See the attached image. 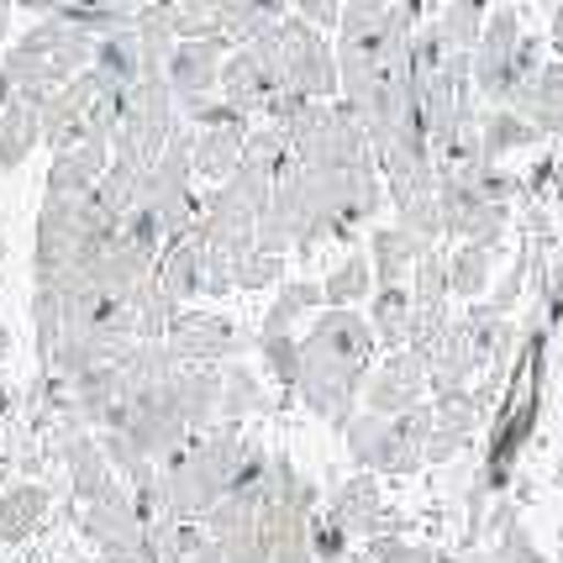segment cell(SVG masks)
<instances>
[{"mask_svg": "<svg viewBox=\"0 0 563 563\" xmlns=\"http://www.w3.org/2000/svg\"><path fill=\"white\" fill-rule=\"evenodd\" d=\"M274 37H279L285 90H295V96H317V100L338 96V48H327V37H321L317 22H306V16H279Z\"/></svg>", "mask_w": 563, "mask_h": 563, "instance_id": "1", "label": "cell"}, {"mask_svg": "<svg viewBox=\"0 0 563 563\" xmlns=\"http://www.w3.org/2000/svg\"><path fill=\"white\" fill-rule=\"evenodd\" d=\"M221 64H227V43L221 37H179L164 64V79H169L179 111H190L196 100L217 96L221 90Z\"/></svg>", "mask_w": 563, "mask_h": 563, "instance_id": "2", "label": "cell"}, {"mask_svg": "<svg viewBox=\"0 0 563 563\" xmlns=\"http://www.w3.org/2000/svg\"><path fill=\"white\" fill-rule=\"evenodd\" d=\"M516 43H521V16L511 5H500L485 32H479V48H474V90L490 100V106H506L511 96V58Z\"/></svg>", "mask_w": 563, "mask_h": 563, "instance_id": "3", "label": "cell"}, {"mask_svg": "<svg viewBox=\"0 0 563 563\" xmlns=\"http://www.w3.org/2000/svg\"><path fill=\"white\" fill-rule=\"evenodd\" d=\"M506 106H511L516 117H527L542 137L563 132V64H542L532 79H521V85H516Z\"/></svg>", "mask_w": 563, "mask_h": 563, "instance_id": "4", "label": "cell"}, {"mask_svg": "<svg viewBox=\"0 0 563 563\" xmlns=\"http://www.w3.org/2000/svg\"><path fill=\"white\" fill-rule=\"evenodd\" d=\"M253 117H227V122H211L196 132V174L206 179H232L238 164H243V147H247V132H253Z\"/></svg>", "mask_w": 563, "mask_h": 563, "instance_id": "5", "label": "cell"}, {"mask_svg": "<svg viewBox=\"0 0 563 563\" xmlns=\"http://www.w3.org/2000/svg\"><path fill=\"white\" fill-rule=\"evenodd\" d=\"M227 347H238L232 321H221V317H174V358H179V364L221 358Z\"/></svg>", "mask_w": 563, "mask_h": 563, "instance_id": "6", "label": "cell"}, {"mask_svg": "<svg viewBox=\"0 0 563 563\" xmlns=\"http://www.w3.org/2000/svg\"><path fill=\"white\" fill-rule=\"evenodd\" d=\"M427 238L411 232L406 221L400 227H385V232H374V274H379V285H400L406 274L417 269V258L427 253Z\"/></svg>", "mask_w": 563, "mask_h": 563, "instance_id": "7", "label": "cell"}, {"mask_svg": "<svg viewBox=\"0 0 563 563\" xmlns=\"http://www.w3.org/2000/svg\"><path fill=\"white\" fill-rule=\"evenodd\" d=\"M438 26L453 53H474L479 48V32H485V0H448L438 11Z\"/></svg>", "mask_w": 563, "mask_h": 563, "instance_id": "8", "label": "cell"}, {"mask_svg": "<svg viewBox=\"0 0 563 563\" xmlns=\"http://www.w3.org/2000/svg\"><path fill=\"white\" fill-rule=\"evenodd\" d=\"M411 321H417V295L400 290V285H385L379 306H374V332L385 343H411Z\"/></svg>", "mask_w": 563, "mask_h": 563, "instance_id": "9", "label": "cell"}, {"mask_svg": "<svg viewBox=\"0 0 563 563\" xmlns=\"http://www.w3.org/2000/svg\"><path fill=\"white\" fill-rule=\"evenodd\" d=\"M379 527V495L368 479H353L338 495V532H353V538H368Z\"/></svg>", "mask_w": 563, "mask_h": 563, "instance_id": "10", "label": "cell"}, {"mask_svg": "<svg viewBox=\"0 0 563 563\" xmlns=\"http://www.w3.org/2000/svg\"><path fill=\"white\" fill-rule=\"evenodd\" d=\"M448 274H453V290L459 295H479L485 279H490V243H464L453 253Z\"/></svg>", "mask_w": 563, "mask_h": 563, "instance_id": "11", "label": "cell"}, {"mask_svg": "<svg viewBox=\"0 0 563 563\" xmlns=\"http://www.w3.org/2000/svg\"><path fill=\"white\" fill-rule=\"evenodd\" d=\"M368 285H374V264L358 253V258H347L343 269L332 274L321 290H327V300H332V306H353V300H364V295H368Z\"/></svg>", "mask_w": 563, "mask_h": 563, "instance_id": "12", "label": "cell"}, {"mask_svg": "<svg viewBox=\"0 0 563 563\" xmlns=\"http://www.w3.org/2000/svg\"><path fill=\"white\" fill-rule=\"evenodd\" d=\"M317 300H321V290H317V285H290V290L279 295V306H274L269 332H285V327H290V321L300 317L306 306H317Z\"/></svg>", "mask_w": 563, "mask_h": 563, "instance_id": "13", "label": "cell"}, {"mask_svg": "<svg viewBox=\"0 0 563 563\" xmlns=\"http://www.w3.org/2000/svg\"><path fill=\"white\" fill-rule=\"evenodd\" d=\"M290 5H295V16H306V22L338 26V22H343V5H347V0H290Z\"/></svg>", "mask_w": 563, "mask_h": 563, "instance_id": "14", "label": "cell"}, {"mask_svg": "<svg viewBox=\"0 0 563 563\" xmlns=\"http://www.w3.org/2000/svg\"><path fill=\"white\" fill-rule=\"evenodd\" d=\"M553 48H563V0H559V11H553Z\"/></svg>", "mask_w": 563, "mask_h": 563, "instance_id": "15", "label": "cell"}]
</instances>
